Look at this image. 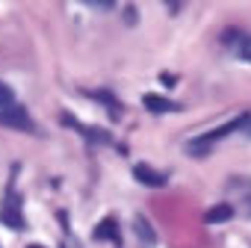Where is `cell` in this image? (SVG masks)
<instances>
[{
    "label": "cell",
    "instance_id": "6da1fadb",
    "mask_svg": "<svg viewBox=\"0 0 251 248\" xmlns=\"http://www.w3.org/2000/svg\"><path fill=\"white\" fill-rule=\"evenodd\" d=\"M0 124L3 127H12V130H33V121L27 115L24 106H6V109H0Z\"/></svg>",
    "mask_w": 251,
    "mask_h": 248
},
{
    "label": "cell",
    "instance_id": "7a4b0ae2",
    "mask_svg": "<svg viewBox=\"0 0 251 248\" xmlns=\"http://www.w3.org/2000/svg\"><path fill=\"white\" fill-rule=\"evenodd\" d=\"M133 177H136L142 186H154V189L166 186V174H163V172H157V169H151L148 163H139V166L133 169Z\"/></svg>",
    "mask_w": 251,
    "mask_h": 248
},
{
    "label": "cell",
    "instance_id": "3957f363",
    "mask_svg": "<svg viewBox=\"0 0 251 248\" xmlns=\"http://www.w3.org/2000/svg\"><path fill=\"white\" fill-rule=\"evenodd\" d=\"M0 222L9 224L12 230H24V227H27V222H24V216H21V210H18V204H15V198H12V195L6 198L3 210H0Z\"/></svg>",
    "mask_w": 251,
    "mask_h": 248
},
{
    "label": "cell",
    "instance_id": "277c9868",
    "mask_svg": "<svg viewBox=\"0 0 251 248\" xmlns=\"http://www.w3.org/2000/svg\"><path fill=\"white\" fill-rule=\"evenodd\" d=\"M142 103H145V109H151V112H175V109H180L175 100H169V98H163V95H145Z\"/></svg>",
    "mask_w": 251,
    "mask_h": 248
},
{
    "label": "cell",
    "instance_id": "5b68a950",
    "mask_svg": "<svg viewBox=\"0 0 251 248\" xmlns=\"http://www.w3.org/2000/svg\"><path fill=\"white\" fill-rule=\"evenodd\" d=\"M227 219H233V207H230V204H213V207L204 213V222H207V224H222V222H227Z\"/></svg>",
    "mask_w": 251,
    "mask_h": 248
},
{
    "label": "cell",
    "instance_id": "8992f818",
    "mask_svg": "<svg viewBox=\"0 0 251 248\" xmlns=\"http://www.w3.org/2000/svg\"><path fill=\"white\" fill-rule=\"evenodd\" d=\"M95 239H118V224L115 219H103L95 230Z\"/></svg>",
    "mask_w": 251,
    "mask_h": 248
},
{
    "label": "cell",
    "instance_id": "52a82bcc",
    "mask_svg": "<svg viewBox=\"0 0 251 248\" xmlns=\"http://www.w3.org/2000/svg\"><path fill=\"white\" fill-rule=\"evenodd\" d=\"M136 230H139V236H142L145 242H157V233L151 230V224L145 222V216H136Z\"/></svg>",
    "mask_w": 251,
    "mask_h": 248
},
{
    "label": "cell",
    "instance_id": "ba28073f",
    "mask_svg": "<svg viewBox=\"0 0 251 248\" xmlns=\"http://www.w3.org/2000/svg\"><path fill=\"white\" fill-rule=\"evenodd\" d=\"M15 103V92H12V86H6L3 80H0V109H6V106H12Z\"/></svg>",
    "mask_w": 251,
    "mask_h": 248
},
{
    "label": "cell",
    "instance_id": "9c48e42d",
    "mask_svg": "<svg viewBox=\"0 0 251 248\" xmlns=\"http://www.w3.org/2000/svg\"><path fill=\"white\" fill-rule=\"evenodd\" d=\"M239 56H242L245 62H251V36L242 39V45H239Z\"/></svg>",
    "mask_w": 251,
    "mask_h": 248
},
{
    "label": "cell",
    "instance_id": "30bf717a",
    "mask_svg": "<svg viewBox=\"0 0 251 248\" xmlns=\"http://www.w3.org/2000/svg\"><path fill=\"white\" fill-rule=\"evenodd\" d=\"M89 6H95V9H112V0H89Z\"/></svg>",
    "mask_w": 251,
    "mask_h": 248
},
{
    "label": "cell",
    "instance_id": "8fae6325",
    "mask_svg": "<svg viewBox=\"0 0 251 248\" xmlns=\"http://www.w3.org/2000/svg\"><path fill=\"white\" fill-rule=\"evenodd\" d=\"M245 133H248V136H251V118H248V124H245Z\"/></svg>",
    "mask_w": 251,
    "mask_h": 248
},
{
    "label": "cell",
    "instance_id": "7c38bea8",
    "mask_svg": "<svg viewBox=\"0 0 251 248\" xmlns=\"http://www.w3.org/2000/svg\"><path fill=\"white\" fill-rule=\"evenodd\" d=\"M27 248H42V245H27Z\"/></svg>",
    "mask_w": 251,
    "mask_h": 248
}]
</instances>
